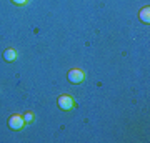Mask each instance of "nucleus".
Instances as JSON below:
<instances>
[{"mask_svg":"<svg viewBox=\"0 0 150 143\" xmlns=\"http://www.w3.org/2000/svg\"><path fill=\"white\" fill-rule=\"evenodd\" d=\"M2 57H4V60H5L7 63H13L18 58V52H17L15 48H5L4 53H2Z\"/></svg>","mask_w":150,"mask_h":143,"instance_id":"nucleus-4","label":"nucleus"},{"mask_svg":"<svg viewBox=\"0 0 150 143\" xmlns=\"http://www.w3.org/2000/svg\"><path fill=\"white\" fill-rule=\"evenodd\" d=\"M10 2L13 4V5H17V7H23V5H27L30 0H10Z\"/></svg>","mask_w":150,"mask_h":143,"instance_id":"nucleus-7","label":"nucleus"},{"mask_svg":"<svg viewBox=\"0 0 150 143\" xmlns=\"http://www.w3.org/2000/svg\"><path fill=\"white\" fill-rule=\"evenodd\" d=\"M57 106H59L62 111H72L75 106H77V103H75L72 95L64 93V95H60L59 98H57Z\"/></svg>","mask_w":150,"mask_h":143,"instance_id":"nucleus-1","label":"nucleus"},{"mask_svg":"<svg viewBox=\"0 0 150 143\" xmlns=\"http://www.w3.org/2000/svg\"><path fill=\"white\" fill-rule=\"evenodd\" d=\"M23 122H25V125H32L35 122V113L32 110H27L23 113Z\"/></svg>","mask_w":150,"mask_h":143,"instance_id":"nucleus-6","label":"nucleus"},{"mask_svg":"<svg viewBox=\"0 0 150 143\" xmlns=\"http://www.w3.org/2000/svg\"><path fill=\"white\" fill-rule=\"evenodd\" d=\"M85 72L82 68H70L69 72H67V80H69L72 85H80V83H83L85 82Z\"/></svg>","mask_w":150,"mask_h":143,"instance_id":"nucleus-2","label":"nucleus"},{"mask_svg":"<svg viewBox=\"0 0 150 143\" xmlns=\"http://www.w3.org/2000/svg\"><path fill=\"white\" fill-rule=\"evenodd\" d=\"M7 125H8L10 130H22V128L25 127L23 115H20V113H13V115H10L8 120H7Z\"/></svg>","mask_w":150,"mask_h":143,"instance_id":"nucleus-3","label":"nucleus"},{"mask_svg":"<svg viewBox=\"0 0 150 143\" xmlns=\"http://www.w3.org/2000/svg\"><path fill=\"white\" fill-rule=\"evenodd\" d=\"M139 20L144 25H149L150 23V5H145L139 10Z\"/></svg>","mask_w":150,"mask_h":143,"instance_id":"nucleus-5","label":"nucleus"}]
</instances>
